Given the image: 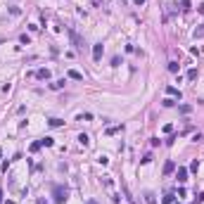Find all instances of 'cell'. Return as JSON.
<instances>
[{
	"instance_id": "1",
	"label": "cell",
	"mask_w": 204,
	"mask_h": 204,
	"mask_svg": "<svg viewBox=\"0 0 204 204\" xmlns=\"http://www.w3.org/2000/svg\"><path fill=\"white\" fill-rule=\"evenodd\" d=\"M52 195H55V204H64V202L69 199V190L64 188V185H55Z\"/></svg>"
},
{
	"instance_id": "2",
	"label": "cell",
	"mask_w": 204,
	"mask_h": 204,
	"mask_svg": "<svg viewBox=\"0 0 204 204\" xmlns=\"http://www.w3.org/2000/svg\"><path fill=\"white\" fill-rule=\"evenodd\" d=\"M69 38H71V43H74V45H76L79 50H83V48H86V43H83V38H81V36H79L76 31H74V29H69Z\"/></svg>"
},
{
	"instance_id": "3",
	"label": "cell",
	"mask_w": 204,
	"mask_h": 204,
	"mask_svg": "<svg viewBox=\"0 0 204 204\" xmlns=\"http://www.w3.org/2000/svg\"><path fill=\"white\" fill-rule=\"evenodd\" d=\"M102 52H104L102 43H97V45H93V60H95V62H100V60H102Z\"/></svg>"
},
{
	"instance_id": "4",
	"label": "cell",
	"mask_w": 204,
	"mask_h": 204,
	"mask_svg": "<svg viewBox=\"0 0 204 204\" xmlns=\"http://www.w3.org/2000/svg\"><path fill=\"white\" fill-rule=\"evenodd\" d=\"M176 180H178V183H185V180H188V169H185V166H178V171H176Z\"/></svg>"
},
{
	"instance_id": "5",
	"label": "cell",
	"mask_w": 204,
	"mask_h": 204,
	"mask_svg": "<svg viewBox=\"0 0 204 204\" xmlns=\"http://www.w3.org/2000/svg\"><path fill=\"white\" fill-rule=\"evenodd\" d=\"M69 79H74V81H83V74L76 71V69H69Z\"/></svg>"
},
{
	"instance_id": "6",
	"label": "cell",
	"mask_w": 204,
	"mask_h": 204,
	"mask_svg": "<svg viewBox=\"0 0 204 204\" xmlns=\"http://www.w3.org/2000/svg\"><path fill=\"white\" fill-rule=\"evenodd\" d=\"M36 76H38V79H50V69H38V71H36Z\"/></svg>"
},
{
	"instance_id": "7",
	"label": "cell",
	"mask_w": 204,
	"mask_h": 204,
	"mask_svg": "<svg viewBox=\"0 0 204 204\" xmlns=\"http://www.w3.org/2000/svg\"><path fill=\"white\" fill-rule=\"evenodd\" d=\"M166 93H169V95H171V97H178V100H180V90H178V88H173V86H169V88H166Z\"/></svg>"
},
{
	"instance_id": "8",
	"label": "cell",
	"mask_w": 204,
	"mask_h": 204,
	"mask_svg": "<svg viewBox=\"0 0 204 204\" xmlns=\"http://www.w3.org/2000/svg\"><path fill=\"white\" fill-rule=\"evenodd\" d=\"M64 83H67V81H64V79H60V81L50 83V88H52V90H60V88H64Z\"/></svg>"
},
{
	"instance_id": "9",
	"label": "cell",
	"mask_w": 204,
	"mask_h": 204,
	"mask_svg": "<svg viewBox=\"0 0 204 204\" xmlns=\"http://www.w3.org/2000/svg\"><path fill=\"white\" fill-rule=\"evenodd\" d=\"M173 192H169V195H164V199H161V204H173Z\"/></svg>"
},
{
	"instance_id": "10",
	"label": "cell",
	"mask_w": 204,
	"mask_h": 204,
	"mask_svg": "<svg viewBox=\"0 0 204 204\" xmlns=\"http://www.w3.org/2000/svg\"><path fill=\"white\" fill-rule=\"evenodd\" d=\"M173 169H176V164H173V161H166V164H164V173H171Z\"/></svg>"
},
{
	"instance_id": "11",
	"label": "cell",
	"mask_w": 204,
	"mask_h": 204,
	"mask_svg": "<svg viewBox=\"0 0 204 204\" xmlns=\"http://www.w3.org/2000/svg\"><path fill=\"white\" fill-rule=\"evenodd\" d=\"M79 142H81V145H83V147H86V145H88V142H90V138H88V135H86V133H81V135H79Z\"/></svg>"
},
{
	"instance_id": "12",
	"label": "cell",
	"mask_w": 204,
	"mask_h": 204,
	"mask_svg": "<svg viewBox=\"0 0 204 204\" xmlns=\"http://www.w3.org/2000/svg\"><path fill=\"white\" fill-rule=\"evenodd\" d=\"M43 145H45V147H52L55 140H52V138H43V140H41V147H43Z\"/></svg>"
},
{
	"instance_id": "13",
	"label": "cell",
	"mask_w": 204,
	"mask_h": 204,
	"mask_svg": "<svg viewBox=\"0 0 204 204\" xmlns=\"http://www.w3.org/2000/svg\"><path fill=\"white\" fill-rule=\"evenodd\" d=\"M48 123H50V126H52V128H57V126H62V123H64V121H62V119H50V121H48Z\"/></svg>"
},
{
	"instance_id": "14",
	"label": "cell",
	"mask_w": 204,
	"mask_h": 204,
	"mask_svg": "<svg viewBox=\"0 0 204 204\" xmlns=\"http://www.w3.org/2000/svg\"><path fill=\"white\" fill-rule=\"evenodd\" d=\"M180 10H183V12H190V0H183V3H180Z\"/></svg>"
},
{
	"instance_id": "15",
	"label": "cell",
	"mask_w": 204,
	"mask_h": 204,
	"mask_svg": "<svg viewBox=\"0 0 204 204\" xmlns=\"http://www.w3.org/2000/svg\"><path fill=\"white\" fill-rule=\"evenodd\" d=\"M169 71L171 74H178V62H169Z\"/></svg>"
},
{
	"instance_id": "16",
	"label": "cell",
	"mask_w": 204,
	"mask_h": 204,
	"mask_svg": "<svg viewBox=\"0 0 204 204\" xmlns=\"http://www.w3.org/2000/svg\"><path fill=\"white\" fill-rule=\"evenodd\" d=\"M180 112H183V114H190L192 107H190V104H180Z\"/></svg>"
},
{
	"instance_id": "17",
	"label": "cell",
	"mask_w": 204,
	"mask_h": 204,
	"mask_svg": "<svg viewBox=\"0 0 204 204\" xmlns=\"http://www.w3.org/2000/svg\"><path fill=\"white\" fill-rule=\"evenodd\" d=\"M19 41H22L24 45H29V43H31V38H29V36H26V33H22V36H19Z\"/></svg>"
},
{
	"instance_id": "18",
	"label": "cell",
	"mask_w": 204,
	"mask_h": 204,
	"mask_svg": "<svg viewBox=\"0 0 204 204\" xmlns=\"http://www.w3.org/2000/svg\"><path fill=\"white\" fill-rule=\"evenodd\" d=\"M188 79H190V81L197 79V69H190V71H188Z\"/></svg>"
},
{
	"instance_id": "19",
	"label": "cell",
	"mask_w": 204,
	"mask_h": 204,
	"mask_svg": "<svg viewBox=\"0 0 204 204\" xmlns=\"http://www.w3.org/2000/svg\"><path fill=\"white\" fill-rule=\"evenodd\" d=\"M145 199H147V204H154V195H152V192H147Z\"/></svg>"
},
{
	"instance_id": "20",
	"label": "cell",
	"mask_w": 204,
	"mask_h": 204,
	"mask_svg": "<svg viewBox=\"0 0 204 204\" xmlns=\"http://www.w3.org/2000/svg\"><path fill=\"white\" fill-rule=\"evenodd\" d=\"M150 161H152V154H145V157L140 159V164H150Z\"/></svg>"
},
{
	"instance_id": "21",
	"label": "cell",
	"mask_w": 204,
	"mask_h": 204,
	"mask_svg": "<svg viewBox=\"0 0 204 204\" xmlns=\"http://www.w3.org/2000/svg\"><path fill=\"white\" fill-rule=\"evenodd\" d=\"M38 150H41V140H38V142H33V145H31V152H38Z\"/></svg>"
},
{
	"instance_id": "22",
	"label": "cell",
	"mask_w": 204,
	"mask_h": 204,
	"mask_svg": "<svg viewBox=\"0 0 204 204\" xmlns=\"http://www.w3.org/2000/svg\"><path fill=\"white\" fill-rule=\"evenodd\" d=\"M202 36H204V26H202V29H197V31H195V38H202Z\"/></svg>"
},
{
	"instance_id": "23",
	"label": "cell",
	"mask_w": 204,
	"mask_h": 204,
	"mask_svg": "<svg viewBox=\"0 0 204 204\" xmlns=\"http://www.w3.org/2000/svg\"><path fill=\"white\" fill-rule=\"evenodd\" d=\"M133 3H135L138 7H142V5H145V0H133Z\"/></svg>"
},
{
	"instance_id": "24",
	"label": "cell",
	"mask_w": 204,
	"mask_h": 204,
	"mask_svg": "<svg viewBox=\"0 0 204 204\" xmlns=\"http://www.w3.org/2000/svg\"><path fill=\"white\" fill-rule=\"evenodd\" d=\"M199 202H204V192H202V195L197 197V204H199Z\"/></svg>"
},
{
	"instance_id": "25",
	"label": "cell",
	"mask_w": 204,
	"mask_h": 204,
	"mask_svg": "<svg viewBox=\"0 0 204 204\" xmlns=\"http://www.w3.org/2000/svg\"><path fill=\"white\" fill-rule=\"evenodd\" d=\"M38 204H48V202H45V199H43V197H41V199H38Z\"/></svg>"
},
{
	"instance_id": "26",
	"label": "cell",
	"mask_w": 204,
	"mask_h": 204,
	"mask_svg": "<svg viewBox=\"0 0 204 204\" xmlns=\"http://www.w3.org/2000/svg\"><path fill=\"white\" fill-rule=\"evenodd\" d=\"M88 204H97V202H95V199H88Z\"/></svg>"
},
{
	"instance_id": "27",
	"label": "cell",
	"mask_w": 204,
	"mask_h": 204,
	"mask_svg": "<svg viewBox=\"0 0 204 204\" xmlns=\"http://www.w3.org/2000/svg\"><path fill=\"white\" fill-rule=\"evenodd\" d=\"M0 202H3V190H0Z\"/></svg>"
}]
</instances>
